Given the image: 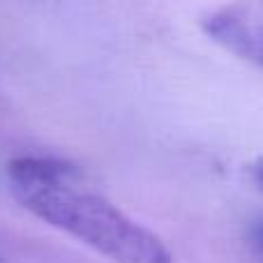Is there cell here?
I'll list each match as a JSON object with an SVG mask.
<instances>
[{
	"label": "cell",
	"instance_id": "cell-1",
	"mask_svg": "<svg viewBox=\"0 0 263 263\" xmlns=\"http://www.w3.org/2000/svg\"><path fill=\"white\" fill-rule=\"evenodd\" d=\"M16 201L49 227L77 238L114 263H173L159 236L97 192L72 162L23 155L7 164Z\"/></svg>",
	"mask_w": 263,
	"mask_h": 263
},
{
	"label": "cell",
	"instance_id": "cell-2",
	"mask_svg": "<svg viewBox=\"0 0 263 263\" xmlns=\"http://www.w3.org/2000/svg\"><path fill=\"white\" fill-rule=\"evenodd\" d=\"M203 32L233 55L263 69V0H233L205 14Z\"/></svg>",
	"mask_w": 263,
	"mask_h": 263
},
{
	"label": "cell",
	"instance_id": "cell-3",
	"mask_svg": "<svg viewBox=\"0 0 263 263\" xmlns=\"http://www.w3.org/2000/svg\"><path fill=\"white\" fill-rule=\"evenodd\" d=\"M250 173H252V180L263 190V159H256L254 164L250 166Z\"/></svg>",
	"mask_w": 263,
	"mask_h": 263
}]
</instances>
